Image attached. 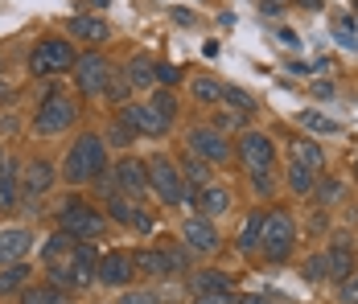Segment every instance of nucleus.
I'll return each mask as SVG.
<instances>
[{
    "mask_svg": "<svg viewBox=\"0 0 358 304\" xmlns=\"http://www.w3.org/2000/svg\"><path fill=\"white\" fill-rule=\"evenodd\" d=\"M103 173H108V144H103V136L83 132L71 144V152H66L58 177H66V185H91V181H99Z\"/></svg>",
    "mask_w": 358,
    "mask_h": 304,
    "instance_id": "nucleus-1",
    "label": "nucleus"
},
{
    "mask_svg": "<svg viewBox=\"0 0 358 304\" xmlns=\"http://www.w3.org/2000/svg\"><path fill=\"white\" fill-rule=\"evenodd\" d=\"M259 251L268 263H288L296 251V218L285 205H272L259 222Z\"/></svg>",
    "mask_w": 358,
    "mask_h": 304,
    "instance_id": "nucleus-2",
    "label": "nucleus"
},
{
    "mask_svg": "<svg viewBox=\"0 0 358 304\" xmlns=\"http://www.w3.org/2000/svg\"><path fill=\"white\" fill-rule=\"evenodd\" d=\"M58 231H66L74 243H95L99 247V238H108V214L95 210L91 202H83V198H66L62 210H58Z\"/></svg>",
    "mask_w": 358,
    "mask_h": 304,
    "instance_id": "nucleus-3",
    "label": "nucleus"
},
{
    "mask_svg": "<svg viewBox=\"0 0 358 304\" xmlns=\"http://www.w3.org/2000/svg\"><path fill=\"white\" fill-rule=\"evenodd\" d=\"M74 62H78L74 41L50 34V37H41V41L34 45V54H29V74H34V78H54V74L74 70Z\"/></svg>",
    "mask_w": 358,
    "mask_h": 304,
    "instance_id": "nucleus-4",
    "label": "nucleus"
},
{
    "mask_svg": "<svg viewBox=\"0 0 358 304\" xmlns=\"http://www.w3.org/2000/svg\"><path fill=\"white\" fill-rule=\"evenodd\" d=\"M74 120H78V99H71L66 91H50L34 111V132L37 136H62L66 128H74Z\"/></svg>",
    "mask_w": 358,
    "mask_h": 304,
    "instance_id": "nucleus-5",
    "label": "nucleus"
},
{
    "mask_svg": "<svg viewBox=\"0 0 358 304\" xmlns=\"http://www.w3.org/2000/svg\"><path fill=\"white\" fill-rule=\"evenodd\" d=\"M144 165H148V189H152L161 202H165V205H181V202H185V181H181V169L165 157V152L148 157Z\"/></svg>",
    "mask_w": 358,
    "mask_h": 304,
    "instance_id": "nucleus-6",
    "label": "nucleus"
},
{
    "mask_svg": "<svg viewBox=\"0 0 358 304\" xmlns=\"http://www.w3.org/2000/svg\"><path fill=\"white\" fill-rule=\"evenodd\" d=\"M111 78H115V70H111V62L99 50H91V54H83V58L74 62V87H78V95H87V99L103 95L111 87Z\"/></svg>",
    "mask_w": 358,
    "mask_h": 304,
    "instance_id": "nucleus-7",
    "label": "nucleus"
},
{
    "mask_svg": "<svg viewBox=\"0 0 358 304\" xmlns=\"http://www.w3.org/2000/svg\"><path fill=\"white\" fill-rule=\"evenodd\" d=\"M235 157H239V165H243L251 177H264V173L276 169V144H272L268 132H243Z\"/></svg>",
    "mask_w": 358,
    "mask_h": 304,
    "instance_id": "nucleus-8",
    "label": "nucleus"
},
{
    "mask_svg": "<svg viewBox=\"0 0 358 304\" xmlns=\"http://www.w3.org/2000/svg\"><path fill=\"white\" fill-rule=\"evenodd\" d=\"M115 120H120L124 128H132L136 136H148V140H157V136L169 132V120H165L152 103H132V99H128L124 107H120V115H115Z\"/></svg>",
    "mask_w": 358,
    "mask_h": 304,
    "instance_id": "nucleus-9",
    "label": "nucleus"
},
{
    "mask_svg": "<svg viewBox=\"0 0 358 304\" xmlns=\"http://www.w3.org/2000/svg\"><path fill=\"white\" fill-rule=\"evenodd\" d=\"M181 247H185L189 255H218V251H222V235H218V226L210 218L194 214V218L181 222Z\"/></svg>",
    "mask_w": 358,
    "mask_h": 304,
    "instance_id": "nucleus-10",
    "label": "nucleus"
},
{
    "mask_svg": "<svg viewBox=\"0 0 358 304\" xmlns=\"http://www.w3.org/2000/svg\"><path fill=\"white\" fill-rule=\"evenodd\" d=\"M132 275H136V255H132L128 247H111V251L99 255V271H95V280H99L103 288H128Z\"/></svg>",
    "mask_w": 358,
    "mask_h": 304,
    "instance_id": "nucleus-11",
    "label": "nucleus"
},
{
    "mask_svg": "<svg viewBox=\"0 0 358 304\" xmlns=\"http://www.w3.org/2000/svg\"><path fill=\"white\" fill-rule=\"evenodd\" d=\"M108 173H111V181H115V189L128 202H141L144 194H148V165H144L141 157H120Z\"/></svg>",
    "mask_w": 358,
    "mask_h": 304,
    "instance_id": "nucleus-12",
    "label": "nucleus"
},
{
    "mask_svg": "<svg viewBox=\"0 0 358 304\" xmlns=\"http://www.w3.org/2000/svg\"><path fill=\"white\" fill-rule=\"evenodd\" d=\"M185 144H189V152L202 157L206 165H222V161H231V144H227V136L218 132V128H210V124L189 128V132H185Z\"/></svg>",
    "mask_w": 358,
    "mask_h": 304,
    "instance_id": "nucleus-13",
    "label": "nucleus"
},
{
    "mask_svg": "<svg viewBox=\"0 0 358 304\" xmlns=\"http://www.w3.org/2000/svg\"><path fill=\"white\" fill-rule=\"evenodd\" d=\"M322 255H325V280H334V284H342V280H346V275H350V271L358 268L355 238L346 235V231L329 238V247H325Z\"/></svg>",
    "mask_w": 358,
    "mask_h": 304,
    "instance_id": "nucleus-14",
    "label": "nucleus"
},
{
    "mask_svg": "<svg viewBox=\"0 0 358 304\" xmlns=\"http://www.w3.org/2000/svg\"><path fill=\"white\" fill-rule=\"evenodd\" d=\"M54 181H58L54 165H50V161H41V157H34V161L25 165V173H21V205H29V210H34L37 198L54 189Z\"/></svg>",
    "mask_w": 358,
    "mask_h": 304,
    "instance_id": "nucleus-15",
    "label": "nucleus"
},
{
    "mask_svg": "<svg viewBox=\"0 0 358 304\" xmlns=\"http://www.w3.org/2000/svg\"><path fill=\"white\" fill-rule=\"evenodd\" d=\"M66 268H71L74 288L95 284V271H99V247H95V243H74L71 255H66Z\"/></svg>",
    "mask_w": 358,
    "mask_h": 304,
    "instance_id": "nucleus-16",
    "label": "nucleus"
},
{
    "mask_svg": "<svg viewBox=\"0 0 358 304\" xmlns=\"http://www.w3.org/2000/svg\"><path fill=\"white\" fill-rule=\"evenodd\" d=\"M29 251H34V231H29V226H4V231H0V268L25 263Z\"/></svg>",
    "mask_w": 358,
    "mask_h": 304,
    "instance_id": "nucleus-17",
    "label": "nucleus"
},
{
    "mask_svg": "<svg viewBox=\"0 0 358 304\" xmlns=\"http://www.w3.org/2000/svg\"><path fill=\"white\" fill-rule=\"evenodd\" d=\"M103 214H108V218H115L120 226H136L141 235H148V231H152V218H148V214H141V210L128 202L124 194H111V198H108V210H103Z\"/></svg>",
    "mask_w": 358,
    "mask_h": 304,
    "instance_id": "nucleus-18",
    "label": "nucleus"
},
{
    "mask_svg": "<svg viewBox=\"0 0 358 304\" xmlns=\"http://www.w3.org/2000/svg\"><path fill=\"white\" fill-rule=\"evenodd\" d=\"M132 255H136V275H148V280H169L173 275V263H169L165 247H141Z\"/></svg>",
    "mask_w": 358,
    "mask_h": 304,
    "instance_id": "nucleus-19",
    "label": "nucleus"
},
{
    "mask_svg": "<svg viewBox=\"0 0 358 304\" xmlns=\"http://www.w3.org/2000/svg\"><path fill=\"white\" fill-rule=\"evenodd\" d=\"M194 205H198V214H202V218H210V222H215V218H222V214H231V189L210 181L206 189H198V202H194Z\"/></svg>",
    "mask_w": 358,
    "mask_h": 304,
    "instance_id": "nucleus-20",
    "label": "nucleus"
},
{
    "mask_svg": "<svg viewBox=\"0 0 358 304\" xmlns=\"http://www.w3.org/2000/svg\"><path fill=\"white\" fill-rule=\"evenodd\" d=\"M66 34L74 37V41H108L111 29L103 17H71L66 21Z\"/></svg>",
    "mask_w": 358,
    "mask_h": 304,
    "instance_id": "nucleus-21",
    "label": "nucleus"
},
{
    "mask_svg": "<svg viewBox=\"0 0 358 304\" xmlns=\"http://www.w3.org/2000/svg\"><path fill=\"white\" fill-rule=\"evenodd\" d=\"M21 304H74V301H71V292H66V288H58V284L41 280V284H29V288L21 292Z\"/></svg>",
    "mask_w": 358,
    "mask_h": 304,
    "instance_id": "nucleus-22",
    "label": "nucleus"
},
{
    "mask_svg": "<svg viewBox=\"0 0 358 304\" xmlns=\"http://www.w3.org/2000/svg\"><path fill=\"white\" fill-rule=\"evenodd\" d=\"M296 124H301L305 132H313V136H342V132H346L338 120H329V115L317 111V107H305V111L296 115Z\"/></svg>",
    "mask_w": 358,
    "mask_h": 304,
    "instance_id": "nucleus-23",
    "label": "nucleus"
},
{
    "mask_svg": "<svg viewBox=\"0 0 358 304\" xmlns=\"http://www.w3.org/2000/svg\"><path fill=\"white\" fill-rule=\"evenodd\" d=\"M292 165H305L309 173L322 177V169H325L322 144H317V140H292Z\"/></svg>",
    "mask_w": 358,
    "mask_h": 304,
    "instance_id": "nucleus-24",
    "label": "nucleus"
},
{
    "mask_svg": "<svg viewBox=\"0 0 358 304\" xmlns=\"http://www.w3.org/2000/svg\"><path fill=\"white\" fill-rule=\"evenodd\" d=\"M29 280H34V268L29 263H8V268L0 271V296H21L25 288H29Z\"/></svg>",
    "mask_w": 358,
    "mask_h": 304,
    "instance_id": "nucleus-25",
    "label": "nucleus"
},
{
    "mask_svg": "<svg viewBox=\"0 0 358 304\" xmlns=\"http://www.w3.org/2000/svg\"><path fill=\"white\" fill-rule=\"evenodd\" d=\"M189 288H194V292H235L231 275H227V271H218V268L194 271V275H189Z\"/></svg>",
    "mask_w": 358,
    "mask_h": 304,
    "instance_id": "nucleus-26",
    "label": "nucleus"
},
{
    "mask_svg": "<svg viewBox=\"0 0 358 304\" xmlns=\"http://www.w3.org/2000/svg\"><path fill=\"white\" fill-rule=\"evenodd\" d=\"M17 205H21V173L8 161V169L0 177V214H8V210H17Z\"/></svg>",
    "mask_w": 358,
    "mask_h": 304,
    "instance_id": "nucleus-27",
    "label": "nucleus"
},
{
    "mask_svg": "<svg viewBox=\"0 0 358 304\" xmlns=\"http://www.w3.org/2000/svg\"><path fill=\"white\" fill-rule=\"evenodd\" d=\"M181 181H185L189 189H206V185H210V165L189 152V157L181 161Z\"/></svg>",
    "mask_w": 358,
    "mask_h": 304,
    "instance_id": "nucleus-28",
    "label": "nucleus"
},
{
    "mask_svg": "<svg viewBox=\"0 0 358 304\" xmlns=\"http://www.w3.org/2000/svg\"><path fill=\"white\" fill-rule=\"evenodd\" d=\"M152 70H157V62L144 58V54H136V58L128 62V74H124V78H128V87H152V82H157Z\"/></svg>",
    "mask_w": 358,
    "mask_h": 304,
    "instance_id": "nucleus-29",
    "label": "nucleus"
},
{
    "mask_svg": "<svg viewBox=\"0 0 358 304\" xmlns=\"http://www.w3.org/2000/svg\"><path fill=\"white\" fill-rule=\"evenodd\" d=\"M259 222H264V210H251L248 222H243V231H239V243H235L243 255H255V251H259Z\"/></svg>",
    "mask_w": 358,
    "mask_h": 304,
    "instance_id": "nucleus-30",
    "label": "nucleus"
},
{
    "mask_svg": "<svg viewBox=\"0 0 358 304\" xmlns=\"http://www.w3.org/2000/svg\"><path fill=\"white\" fill-rule=\"evenodd\" d=\"M189 95L198 99V107H218L222 103V82H215V78H194L189 82Z\"/></svg>",
    "mask_w": 358,
    "mask_h": 304,
    "instance_id": "nucleus-31",
    "label": "nucleus"
},
{
    "mask_svg": "<svg viewBox=\"0 0 358 304\" xmlns=\"http://www.w3.org/2000/svg\"><path fill=\"white\" fill-rule=\"evenodd\" d=\"M285 185L292 189V194H301V198H309L313 194V185H317V173H309L305 165H288V177Z\"/></svg>",
    "mask_w": 358,
    "mask_h": 304,
    "instance_id": "nucleus-32",
    "label": "nucleus"
},
{
    "mask_svg": "<svg viewBox=\"0 0 358 304\" xmlns=\"http://www.w3.org/2000/svg\"><path fill=\"white\" fill-rule=\"evenodd\" d=\"M71 247H74V238L66 235V231H58V235H50V243L41 247V259H45V263H58L62 255H71Z\"/></svg>",
    "mask_w": 358,
    "mask_h": 304,
    "instance_id": "nucleus-33",
    "label": "nucleus"
},
{
    "mask_svg": "<svg viewBox=\"0 0 358 304\" xmlns=\"http://www.w3.org/2000/svg\"><path fill=\"white\" fill-rule=\"evenodd\" d=\"M222 103H231L239 115H255V111H259V107H255V99H251L243 87H222Z\"/></svg>",
    "mask_w": 358,
    "mask_h": 304,
    "instance_id": "nucleus-34",
    "label": "nucleus"
},
{
    "mask_svg": "<svg viewBox=\"0 0 358 304\" xmlns=\"http://www.w3.org/2000/svg\"><path fill=\"white\" fill-rule=\"evenodd\" d=\"M329 25H334V34H338V41H342L346 50H358V34H355V25H350L346 17H334Z\"/></svg>",
    "mask_w": 358,
    "mask_h": 304,
    "instance_id": "nucleus-35",
    "label": "nucleus"
},
{
    "mask_svg": "<svg viewBox=\"0 0 358 304\" xmlns=\"http://www.w3.org/2000/svg\"><path fill=\"white\" fill-rule=\"evenodd\" d=\"M132 140H136V132H132V128H124L120 120H115V124L108 128V136H103V144H115V148H128Z\"/></svg>",
    "mask_w": 358,
    "mask_h": 304,
    "instance_id": "nucleus-36",
    "label": "nucleus"
},
{
    "mask_svg": "<svg viewBox=\"0 0 358 304\" xmlns=\"http://www.w3.org/2000/svg\"><path fill=\"white\" fill-rule=\"evenodd\" d=\"M152 107H157V111H161V115H165L169 124L178 120V99H173L169 91H157V95H152Z\"/></svg>",
    "mask_w": 358,
    "mask_h": 304,
    "instance_id": "nucleus-37",
    "label": "nucleus"
},
{
    "mask_svg": "<svg viewBox=\"0 0 358 304\" xmlns=\"http://www.w3.org/2000/svg\"><path fill=\"white\" fill-rule=\"evenodd\" d=\"M338 301H342V304H358V268L338 284Z\"/></svg>",
    "mask_w": 358,
    "mask_h": 304,
    "instance_id": "nucleus-38",
    "label": "nucleus"
},
{
    "mask_svg": "<svg viewBox=\"0 0 358 304\" xmlns=\"http://www.w3.org/2000/svg\"><path fill=\"white\" fill-rule=\"evenodd\" d=\"M189 304H239V296L235 292H194Z\"/></svg>",
    "mask_w": 358,
    "mask_h": 304,
    "instance_id": "nucleus-39",
    "label": "nucleus"
},
{
    "mask_svg": "<svg viewBox=\"0 0 358 304\" xmlns=\"http://www.w3.org/2000/svg\"><path fill=\"white\" fill-rule=\"evenodd\" d=\"M313 194H317V198H322V202L329 205V202H338V198H342V185H338V181H322V177H317Z\"/></svg>",
    "mask_w": 358,
    "mask_h": 304,
    "instance_id": "nucleus-40",
    "label": "nucleus"
},
{
    "mask_svg": "<svg viewBox=\"0 0 358 304\" xmlns=\"http://www.w3.org/2000/svg\"><path fill=\"white\" fill-rule=\"evenodd\" d=\"M115 304H161V296L157 292H144V288H132V292H124Z\"/></svg>",
    "mask_w": 358,
    "mask_h": 304,
    "instance_id": "nucleus-41",
    "label": "nucleus"
},
{
    "mask_svg": "<svg viewBox=\"0 0 358 304\" xmlns=\"http://www.w3.org/2000/svg\"><path fill=\"white\" fill-rule=\"evenodd\" d=\"M243 120H248V115H239V111H222L215 120V128L218 132H235V128H243Z\"/></svg>",
    "mask_w": 358,
    "mask_h": 304,
    "instance_id": "nucleus-42",
    "label": "nucleus"
},
{
    "mask_svg": "<svg viewBox=\"0 0 358 304\" xmlns=\"http://www.w3.org/2000/svg\"><path fill=\"white\" fill-rule=\"evenodd\" d=\"M288 4H292V0H259V13H268V17H285Z\"/></svg>",
    "mask_w": 358,
    "mask_h": 304,
    "instance_id": "nucleus-43",
    "label": "nucleus"
},
{
    "mask_svg": "<svg viewBox=\"0 0 358 304\" xmlns=\"http://www.w3.org/2000/svg\"><path fill=\"white\" fill-rule=\"evenodd\" d=\"M152 74H157V82H161V87H173V82H178V66L157 62V70H152Z\"/></svg>",
    "mask_w": 358,
    "mask_h": 304,
    "instance_id": "nucleus-44",
    "label": "nucleus"
},
{
    "mask_svg": "<svg viewBox=\"0 0 358 304\" xmlns=\"http://www.w3.org/2000/svg\"><path fill=\"white\" fill-rule=\"evenodd\" d=\"M305 275H309V280H325V255H313V259L305 263Z\"/></svg>",
    "mask_w": 358,
    "mask_h": 304,
    "instance_id": "nucleus-45",
    "label": "nucleus"
},
{
    "mask_svg": "<svg viewBox=\"0 0 358 304\" xmlns=\"http://www.w3.org/2000/svg\"><path fill=\"white\" fill-rule=\"evenodd\" d=\"M313 99H334V82L317 78V82H313Z\"/></svg>",
    "mask_w": 358,
    "mask_h": 304,
    "instance_id": "nucleus-46",
    "label": "nucleus"
},
{
    "mask_svg": "<svg viewBox=\"0 0 358 304\" xmlns=\"http://www.w3.org/2000/svg\"><path fill=\"white\" fill-rule=\"evenodd\" d=\"M280 45H288V50H301V37L292 34V29H280Z\"/></svg>",
    "mask_w": 358,
    "mask_h": 304,
    "instance_id": "nucleus-47",
    "label": "nucleus"
},
{
    "mask_svg": "<svg viewBox=\"0 0 358 304\" xmlns=\"http://www.w3.org/2000/svg\"><path fill=\"white\" fill-rule=\"evenodd\" d=\"M296 4H301V8H309V13H322V8H325V0H296Z\"/></svg>",
    "mask_w": 358,
    "mask_h": 304,
    "instance_id": "nucleus-48",
    "label": "nucleus"
},
{
    "mask_svg": "<svg viewBox=\"0 0 358 304\" xmlns=\"http://www.w3.org/2000/svg\"><path fill=\"white\" fill-rule=\"evenodd\" d=\"M239 304H276V301H268V296H239Z\"/></svg>",
    "mask_w": 358,
    "mask_h": 304,
    "instance_id": "nucleus-49",
    "label": "nucleus"
},
{
    "mask_svg": "<svg viewBox=\"0 0 358 304\" xmlns=\"http://www.w3.org/2000/svg\"><path fill=\"white\" fill-rule=\"evenodd\" d=\"M4 169H8V157H4V152H0V177H4Z\"/></svg>",
    "mask_w": 358,
    "mask_h": 304,
    "instance_id": "nucleus-50",
    "label": "nucleus"
},
{
    "mask_svg": "<svg viewBox=\"0 0 358 304\" xmlns=\"http://www.w3.org/2000/svg\"><path fill=\"white\" fill-rule=\"evenodd\" d=\"M350 169H355V181H358V157H355V165H350Z\"/></svg>",
    "mask_w": 358,
    "mask_h": 304,
    "instance_id": "nucleus-51",
    "label": "nucleus"
},
{
    "mask_svg": "<svg viewBox=\"0 0 358 304\" xmlns=\"http://www.w3.org/2000/svg\"><path fill=\"white\" fill-rule=\"evenodd\" d=\"M355 13H358V0H355Z\"/></svg>",
    "mask_w": 358,
    "mask_h": 304,
    "instance_id": "nucleus-52",
    "label": "nucleus"
}]
</instances>
